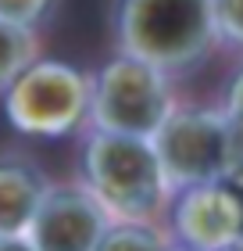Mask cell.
I'll list each match as a JSON object with an SVG mask.
<instances>
[{
    "instance_id": "7",
    "label": "cell",
    "mask_w": 243,
    "mask_h": 251,
    "mask_svg": "<svg viewBox=\"0 0 243 251\" xmlns=\"http://www.w3.org/2000/svg\"><path fill=\"white\" fill-rule=\"evenodd\" d=\"M111 215L83 183H50L25 241L36 251H97Z\"/></svg>"
},
{
    "instance_id": "10",
    "label": "cell",
    "mask_w": 243,
    "mask_h": 251,
    "mask_svg": "<svg viewBox=\"0 0 243 251\" xmlns=\"http://www.w3.org/2000/svg\"><path fill=\"white\" fill-rule=\"evenodd\" d=\"M168 248L172 241L154 223H118V219H111V226L97 244V251H168Z\"/></svg>"
},
{
    "instance_id": "12",
    "label": "cell",
    "mask_w": 243,
    "mask_h": 251,
    "mask_svg": "<svg viewBox=\"0 0 243 251\" xmlns=\"http://www.w3.org/2000/svg\"><path fill=\"white\" fill-rule=\"evenodd\" d=\"M211 7H215L218 40L243 47V0H211Z\"/></svg>"
},
{
    "instance_id": "14",
    "label": "cell",
    "mask_w": 243,
    "mask_h": 251,
    "mask_svg": "<svg viewBox=\"0 0 243 251\" xmlns=\"http://www.w3.org/2000/svg\"><path fill=\"white\" fill-rule=\"evenodd\" d=\"M0 251H36L25 237H0Z\"/></svg>"
},
{
    "instance_id": "8",
    "label": "cell",
    "mask_w": 243,
    "mask_h": 251,
    "mask_svg": "<svg viewBox=\"0 0 243 251\" xmlns=\"http://www.w3.org/2000/svg\"><path fill=\"white\" fill-rule=\"evenodd\" d=\"M50 179L25 154H0V237H25Z\"/></svg>"
},
{
    "instance_id": "16",
    "label": "cell",
    "mask_w": 243,
    "mask_h": 251,
    "mask_svg": "<svg viewBox=\"0 0 243 251\" xmlns=\"http://www.w3.org/2000/svg\"><path fill=\"white\" fill-rule=\"evenodd\" d=\"M233 251H243V241H240V244H236V248H233Z\"/></svg>"
},
{
    "instance_id": "15",
    "label": "cell",
    "mask_w": 243,
    "mask_h": 251,
    "mask_svg": "<svg viewBox=\"0 0 243 251\" xmlns=\"http://www.w3.org/2000/svg\"><path fill=\"white\" fill-rule=\"evenodd\" d=\"M168 251H186V248H179V244H172V248H168Z\"/></svg>"
},
{
    "instance_id": "3",
    "label": "cell",
    "mask_w": 243,
    "mask_h": 251,
    "mask_svg": "<svg viewBox=\"0 0 243 251\" xmlns=\"http://www.w3.org/2000/svg\"><path fill=\"white\" fill-rule=\"evenodd\" d=\"M93 75L72 61L36 58L4 90V115L25 136H72L89 122Z\"/></svg>"
},
{
    "instance_id": "13",
    "label": "cell",
    "mask_w": 243,
    "mask_h": 251,
    "mask_svg": "<svg viewBox=\"0 0 243 251\" xmlns=\"http://www.w3.org/2000/svg\"><path fill=\"white\" fill-rule=\"evenodd\" d=\"M225 119H229V129H236L243 133V65H240V72L229 79V90H225Z\"/></svg>"
},
{
    "instance_id": "2",
    "label": "cell",
    "mask_w": 243,
    "mask_h": 251,
    "mask_svg": "<svg viewBox=\"0 0 243 251\" xmlns=\"http://www.w3.org/2000/svg\"><path fill=\"white\" fill-rule=\"evenodd\" d=\"M83 187L118 223H150L172 201L154 140L125 136L108 129H89L79 151Z\"/></svg>"
},
{
    "instance_id": "9",
    "label": "cell",
    "mask_w": 243,
    "mask_h": 251,
    "mask_svg": "<svg viewBox=\"0 0 243 251\" xmlns=\"http://www.w3.org/2000/svg\"><path fill=\"white\" fill-rule=\"evenodd\" d=\"M40 58V40L36 29L15 25V22L0 18V94Z\"/></svg>"
},
{
    "instance_id": "4",
    "label": "cell",
    "mask_w": 243,
    "mask_h": 251,
    "mask_svg": "<svg viewBox=\"0 0 243 251\" xmlns=\"http://www.w3.org/2000/svg\"><path fill=\"white\" fill-rule=\"evenodd\" d=\"M168 72L147 65L133 54H114L93 75V100H89V126L125 136H154L161 122L172 115Z\"/></svg>"
},
{
    "instance_id": "11",
    "label": "cell",
    "mask_w": 243,
    "mask_h": 251,
    "mask_svg": "<svg viewBox=\"0 0 243 251\" xmlns=\"http://www.w3.org/2000/svg\"><path fill=\"white\" fill-rule=\"evenodd\" d=\"M61 0H0V18L25 29H43L57 15Z\"/></svg>"
},
{
    "instance_id": "6",
    "label": "cell",
    "mask_w": 243,
    "mask_h": 251,
    "mask_svg": "<svg viewBox=\"0 0 243 251\" xmlns=\"http://www.w3.org/2000/svg\"><path fill=\"white\" fill-rule=\"evenodd\" d=\"M168 223L186 251H233L243 241V190L229 179L182 187L168 201Z\"/></svg>"
},
{
    "instance_id": "5",
    "label": "cell",
    "mask_w": 243,
    "mask_h": 251,
    "mask_svg": "<svg viewBox=\"0 0 243 251\" xmlns=\"http://www.w3.org/2000/svg\"><path fill=\"white\" fill-rule=\"evenodd\" d=\"M172 194L193 183L225 179L229 169V119L222 108H172L150 136Z\"/></svg>"
},
{
    "instance_id": "1",
    "label": "cell",
    "mask_w": 243,
    "mask_h": 251,
    "mask_svg": "<svg viewBox=\"0 0 243 251\" xmlns=\"http://www.w3.org/2000/svg\"><path fill=\"white\" fill-rule=\"evenodd\" d=\"M111 32L122 54L161 72H186L218 43L211 0H111Z\"/></svg>"
}]
</instances>
